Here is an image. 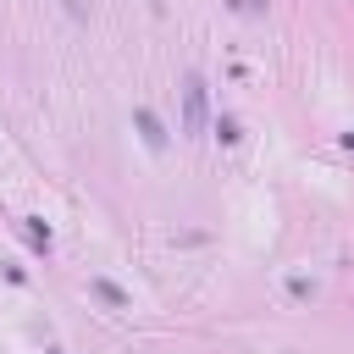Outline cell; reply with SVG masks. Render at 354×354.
<instances>
[{
    "label": "cell",
    "instance_id": "3957f363",
    "mask_svg": "<svg viewBox=\"0 0 354 354\" xmlns=\"http://www.w3.org/2000/svg\"><path fill=\"white\" fill-rule=\"evenodd\" d=\"M94 293H100L105 304H116V310H127V293H122L116 282H105V277H94Z\"/></svg>",
    "mask_w": 354,
    "mask_h": 354
},
{
    "label": "cell",
    "instance_id": "7a4b0ae2",
    "mask_svg": "<svg viewBox=\"0 0 354 354\" xmlns=\"http://www.w3.org/2000/svg\"><path fill=\"white\" fill-rule=\"evenodd\" d=\"M133 116H138V133H144V144H149V149H160V144H166V133H160V122H155V111H144V105H138Z\"/></svg>",
    "mask_w": 354,
    "mask_h": 354
},
{
    "label": "cell",
    "instance_id": "6da1fadb",
    "mask_svg": "<svg viewBox=\"0 0 354 354\" xmlns=\"http://www.w3.org/2000/svg\"><path fill=\"white\" fill-rule=\"evenodd\" d=\"M199 116H205V83L188 77V133H199Z\"/></svg>",
    "mask_w": 354,
    "mask_h": 354
},
{
    "label": "cell",
    "instance_id": "277c9868",
    "mask_svg": "<svg viewBox=\"0 0 354 354\" xmlns=\"http://www.w3.org/2000/svg\"><path fill=\"white\" fill-rule=\"evenodd\" d=\"M50 354H61V348H50Z\"/></svg>",
    "mask_w": 354,
    "mask_h": 354
}]
</instances>
